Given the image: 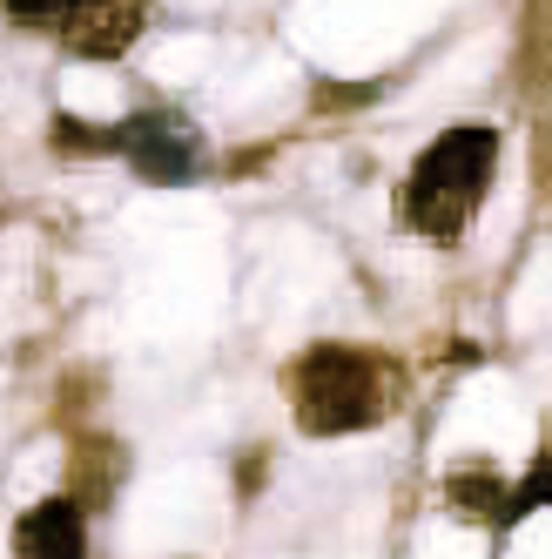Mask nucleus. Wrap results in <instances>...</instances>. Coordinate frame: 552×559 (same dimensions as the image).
Masks as SVG:
<instances>
[{"instance_id": "f257e3e1", "label": "nucleus", "mask_w": 552, "mask_h": 559, "mask_svg": "<svg viewBox=\"0 0 552 559\" xmlns=\"http://www.w3.org/2000/svg\"><path fill=\"white\" fill-rule=\"evenodd\" d=\"M499 169V135L492 129H445L418 155V169L405 182V216L424 229L431 243H452L471 223V210L485 203V182Z\"/></svg>"}, {"instance_id": "f03ea898", "label": "nucleus", "mask_w": 552, "mask_h": 559, "mask_svg": "<svg viewBox=\"0 0 552 559\" xmlns=\"http://www.w3.org/2000/svg\"><path fill=\"white\" fill-rule=\"evenodd\" d=\"M391 412V378L371 350L350 344H324L297 365V425L310 438H344L364 431Z\"/></svg>"}, {"instance_id": "7ed1b4c3", "label": "nucleus", "mask_w": 552, "mask_h": 559, "mask_svg": "<svg viewBox=\"0 0 552 559\" xmlns=\"http://www.w3.org/2000/svg\"><path fill=\"white\" fill-rule=\"evenodd\" d=\"M115 155H129L148 182H182L195 176V129L176 115H135L115 129Z\"/></svg>"}, {"instance_id": "20e7f679", "label": "nucleus", "mask_w": 552, "mask_h": 559, "mask_svg": "<svg viewBox=\"0 0 552 559\" xmlns=\"http://www.w3.org/2000/svg\"><path fill=\"white\" fill-rule=\"evenodd\" d=\"M68 48L88 61H115L142 41L148 27V0H68Z\"/></svg>"}, {"instance_id": "39448f33", "label": "nucleus", "mask_w": 552, "mask_h": 559, "mask_svg": "<svg viewBox=\"0 0 552 559\" xmlns=\"http://www.w3.org/2000/svg\"><path fill=\"white\" fill-rule=\"evenodd\" d=\"M14 546H21V559H88V526L68 499H41L21 519Z\"/></svg>"}, {"instance_id": "423d86ee", "label": "nucleus", "mask_w": 552, "mask_h": 559, "mask_svg": "<svg viewBox=\"0 0 552 559\" xmlns=\"http://www.w3.org/2000/svg\"><path fill=\"white\" fill-rule=\"evenodd\" d=\"M445 499H452L465 519H499V512H505V492H499L492 472H458L452 486H445Z\"/></svg>"}, {"instance_id": "0eeeda50", "label": "nucleus", "mask_w": 552, "mask_h": 559, "mask_svg": "<svg viewBox=\"0 0 552 559\" xmlns=\"http://www.w3.org/2000/svg\"><path fill=\"white\" fill-rule=\"evenodd\" d=\"M545 492H552V465L539 459V465L526 472V486H519V492H512V499H505V512H499V519H505V526H512V519H532V512L545 506Z\"/></svg>"}, {"instance_id": "6e6552de", "label": "nucleus", "mask_w": 552, "mask_h": 559, "mask_svg": "<svg viewBox=\"0 0 552 559\" xmlns=\"http://www.w3.org/2000/svg\"><path fill=\"white\" fill-rule=\"evenodd\" d=\"M55 135H61L68 148H95V155H108V148H115V129H82V122H68V115L55 122Z\"/></svg>"}, {"instance_id": "1a4fd4ad", "label": "nucleus", "mask_w": 552, "mask_h": 559, "mask_svg": "<svg viewBox=\"0 0 552 559\" xmlns=\"http://www.w3.org/2000/svg\"><path fill=\"white\" fill-rule=\"evenodd\" d=\"M61 8H68V0H8V14H14V21H55Z\"/></svg>"}]
</instances>
